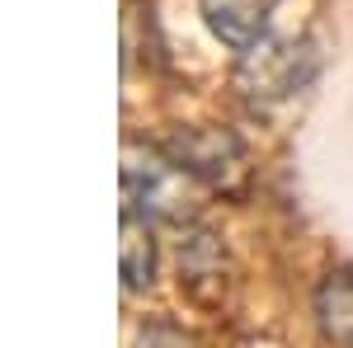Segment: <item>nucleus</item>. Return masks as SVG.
Instances as JSON below:
<instances>
[{
    "instance_id": "f03ea898",
    "label": "nucleus",
    "mask_w": 353,
    "mask_h": 348,
    "mask_svg": "<svg viewBox=\"0 0 353 348\" xmlns=\"http://www.w3.org/2000/svg\"><path fill=\"white\" fill-rule=\"evenodd\" d=\"M165 156L193 179L231 188L245 174V146L226 127H179L165 136Z\"/></svg>"
},
{
    "instance_id": "7ed1b4c3",
    "label": "nucleus",
    "mask_w": 353,
    "mask_h": 348,
    "mask_svg": "<svg viewBox=\"0 0 353 348\" xmlns=\"http://www.w3.org/2000/svg\"><path fill=\"white\" fill-rule=\"evenodd\" d=\"M269 10H273V0H203L208 28L217 33L226 48H236V52H250L264 38Z\"/></svg>"
},
{
    "instance_id": "39448f33",
    "label": "nucleus",
    "mask_w": 353,
    "mask_h": 348,
    "mask_svg": "<svg viewBox=\"0 0 353 348\" xmlns=\"http://www.w3.org/2000/svg\"><path fill=\"white\" fill-rule=\"evenodd\" d=\"M151 216H141L137 207L123 212V283L141 292L156 278V240H151Z\"/></svg>"
},
{
    "instance_id": "20e7f679",
    "label": "nucleus",
    "mask_w": 353,
    "mask_h": 348,
    "mask_svg": "<svg viewBox=\"0 0 353 348\" xmlns=\"http://www.w3.org/2000/svg\"><path fill=\"white\" fill-rule=\"evenodd\" d=\"M316 320L325 329V339L353 348V268H334L316 287Z\"/></svg>"
},
{
    "instance_id": "f257e3e1",
    "label": "nucleus",
    "mask_w": 353,
    "mask_h": 348,
    "mask_svg": "<svg viewBox=\"0 0 353 348\" xmlns=\"http://www.w3.org/2000/svg\"><path fill=\"white\" fill-rule=\"evenodd\" d=\"M189 179L170 156L146 151V161H137L128 151L123 165V184H128V203L141 216H161V221H189L193 216V198H189Z\"/></svg>"
}]
</instances>
